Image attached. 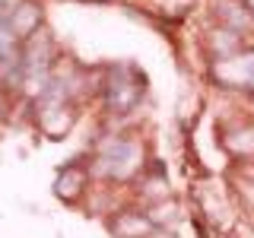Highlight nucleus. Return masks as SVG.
Returning <instances> with one entry per match:
<instances>
[{
  "instance_id": "obj_3",
  "label": "nucleus",
  "mask_w": 254,
  "mask_h": 238,
  "mask_svg": "<svg viewBox=\"0 0 254 238\" xmlns=\"http://www.w3.org/2000/svg\"><path fill=\"white\" fill-rule=\"evenodd\" d=\"M6 22L16 32V38H32L38 32V26H42V10L32 0H22L13 13H6Z\"/></svg>"
},
{
  "instance_id": "obj_4",
  "label": "nucleus",
  "mask_w": 254,
  "mask_h": 238,
  "mask_svg": "<svg viewBox=\"0 0 254 238\" xmlns=\"http://www.w3.org/2000/svg\"><path fill=\"white\" fill-rule=\"evenodd\" d=\"M54 190L64 197V200H70V197H76L79 190H83V172L79 169H67L58 175V184H54Z\"/></svg>"
},
{
  "instance_id": "obj_5",
  "label": "nucleus",
  "mask_w": 254,
  "mask_h": 238,
  "mask_svg": "<svg viewBox=\"0 0 254 238\" xmlns=\"http://www.w3.org/2000/svg\"><path fill=\"white\" fill-rule=\"evenodd\" d=\"M118 235H127V238H143L149 232V229H153V222H149L146 216H130V219H121L118 222Z\"/></svg>"
},
{
  "instance_id": "obj_6",
  "label": "nucleus",
  "mask_w": 254,
  "mask_h": 238,
  "mask_svg": "<svg viewBox=\"0 0 254 238\" xmlns=\"http://www.w3.org/2000/svg\"><path fill=\"white\" fill-rule=\"evenodd\" d=\"M229 143H238L235 153H254V127H245V130H235Z\"/></svg>"
},
{
  "instance_id": "obj_7",
  "label": "nucleus",
  "mask_w": 254,
  "mask_h": 238,
  "mask_svg": "<svg viewBox=\"0 0 254 238\" xmlns=\"http://www.w3.org/2000/svg\"><path fill=\"white\" fill-rule=\"evenodd\" d=\"M0 19H6V13H3V0H0Z\"/></svg>"
},
{
  "instance_id": "obj_1",
  "label": "nucleus",
  "mask_w": 254,
  "mask_h": 238,
  "mask_svg": "<svg viewBox=\"0 0 254 238\" xmlns=\"http://www.w3.org/2000/svg\"><path fill=\"white\" fill-rule=\"evenodd\" d=\"M140 162H143V149H140L137 140L111 137L108 143H102V149H99L102 175H108V178H130V175L140 169Z\"/></svg>"
},
{
  "instance_id": "obj_2",
  "label": "nucleus",
  "mask_w": 254,
  "mask_h": 238,
  "mask_svg": "<svg viewBox=\"0 0 254 238\" xmlns=\"http://www.w3.org/2000/svg\"><path fill=\"white\" fill-rule=\"evenodd\" d=\"M216 79L232 89H254V51L222 58L216 63Z\"/></svg>"
}]
</instances>
